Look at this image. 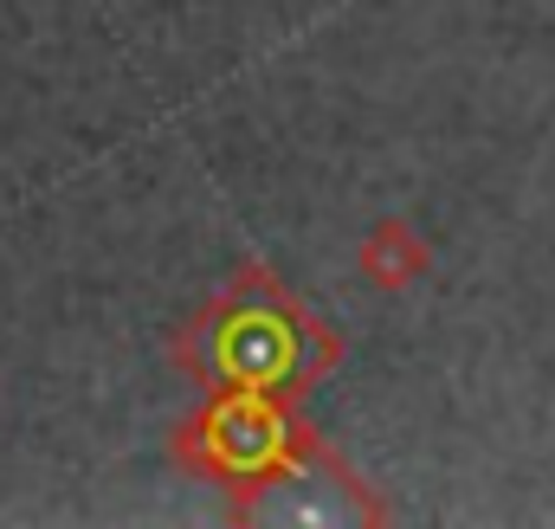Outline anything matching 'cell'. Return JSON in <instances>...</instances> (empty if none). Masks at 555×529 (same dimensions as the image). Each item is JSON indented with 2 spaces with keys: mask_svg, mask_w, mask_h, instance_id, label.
I'll return each instance as SVG.
<instances>
[{
  "mask_svg": "<svg viewBox=\"0 0 555 529\" xmlns=\"http://www.w3.org/2000/svg\"><path fill=\"white\" fill-rule=\"evenodd\" d=\"M362 278L369 284H382V291H408L414 278H426V264H433V253H426V240H420L408 220H382V227H369V240H362Z\"/></svg>",
  "mask_w": 555,
  "mask_h": 529,
  "instance_id": "obj_1",
  "label": "cell"
}]
</instances>
